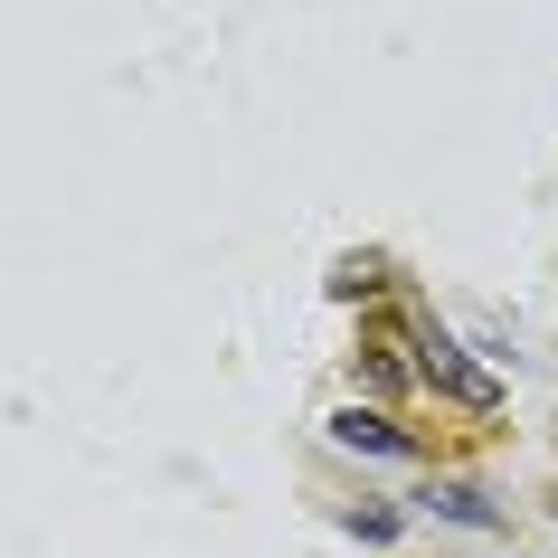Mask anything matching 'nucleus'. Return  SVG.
<instances>
[{
  "label": "nucleus",
  "mask_w": 558,
  "mask_h": 558,
  "mask_svg": "<svg viewBox=\"0 0 558 558\" xmlns=\"http://www.w3.org/2000/svg\"><path fill=\"white\" fill-rule=\"evenodd\" d=\"M331 445L341 454H379V464H416V436L388 426L379 408H331Z\"/></svg>",
  "instance_id": "f03ea898"
},
{
  "label": "nucleus",
  "mask_w": 558,
  "mask_h": 558,
  "mask_svg": "<svg viewBox=\"0 0 558 558\" xmlns=\"http://www.w3.org/2000/svg\"><path fill=\"white\" fill-rule=\"evenodd\" d=\"M416 379H426V388H445L454 408H493V398H501V388H493V369H473V360H464V341H454L445 323H416Z\"/></svg>",
  "instance_id": "f257e3e1"
},
{
  "label": "nucleus",
  "mask_w": 558,
  "mask_h": 558,
  "mask_svg": "<svg viewBox=\"0 0 558 558\" xmlns=\"http://www.w3.org/2000/svg\"><path fill=\"white\" fill-rule=\"evenodd\" d=\"M416 511L464 521V530H501V511H493V493H483V483H426V493H416Z\"/></svg>",
  "instance_id": "7ed1b4c3"
},
{
  "label": "nucleus",
  "mask_w": 558,
  "mask_h": 558,
  "mask_svg": "<svg viewBox=\"0 0 558 558\" xmlns=\"http://www.w3.org/2000/svg\"><path fill=\"white\" fill-rule=\"evenodd\" d=\"M398 521H408V511H388V501H369V511H351V539H398Z\"/></svg>",
  "instance_id": "20e7f679"
}]
</instances>
